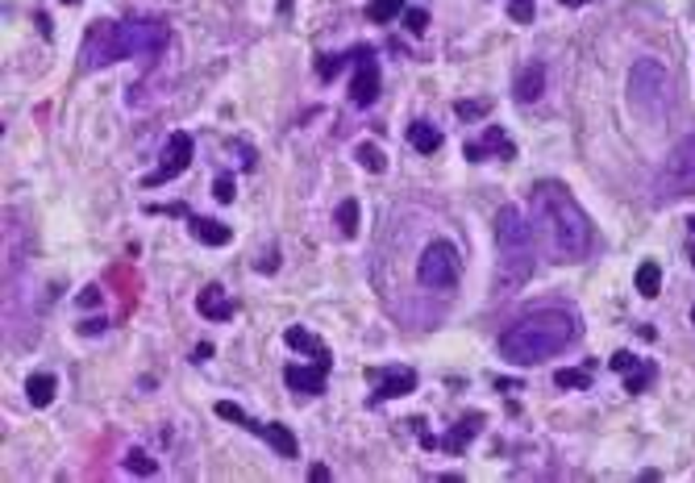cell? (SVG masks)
I'll use <instances>...</instances> for the list:
<instances>
[{
	"label": "cell",
	"mask_w": 695,
	"mask_h": 483,
	"mask_svg": "<svg viewBox=\"0 0 695 483\" xmlns=\"http://www.w3.org/2000/svg\"><path fill=\"white\" fill-rule=\"evenodd\" d=\"M533 221L546 242L550 263H579L591 250V225L583 217V208L575 205V196L566 192L563 183H538L533 188Z\"/></svg>",
	"instance_id": "cell-1"
},
{
	"label": "cell",
	"mask_w": 695,
	"mask_h": 483,
	"mask_svg": "<svg viewBox=\"0 0 695 483\" xmlns=\"http://www.w3.org/2000/svg\"><path fill=\"white\" fill-rule=\"evenodd\" d=\"M171 25L163 17H125V21H97L84 42V72H100L121 59H150L167 50Z\"/></svg>",
	"instance_id": "cell-2"
},
{
	"label": "cell",
	"mask_w": 695,
	"mask_h": 483,
	"mask_svg": "<svg viewBox=\"0 0 695 483\" xmlns=\"http://www.w3.org/2000/svg\"><path fill=\"white\" fill-rule=\"evenodd\" d=\"M575 338H579V321L566 309H541V313H525L521 321L508 326V334L500 338V354L513 367H533L541 359L563 354Z\"/></svg>",
	"instance_id": "cell-3"
},
{
	"label": "cell",
	"mask_w": 695,
	"mask_h": 483,
	"mask_svg": "<svg viewBox=\"0 0 695 483\" xmlns=\"http://www.w3.org/2000/svg\"><path fill=\"white\" fill-rule=\"evenodd\" d=\"M496 254H500L496 258V292L525 288L538 267V242H533V225L513 205L496 213Z\"/></svg>",
	"instance_id": "cell-4"
},
{
	"label": "cell",
	"mask_w": 695,
	"mask_h": 483,
	"mask_svg": "<svg viewBox=\"0 0 695 483\" xmlns=\"http://www.w3.org/2000/svg\"><path fill=\"white\" fill-rule=\"evenodd\" d=\"M629 97H633V109L641 117H662L666 100H671V80L654 59H641L629 72Z\"/></svg>",
	"instance_id": "cell-5"
},
{
	"label": "cell",
	"mask_w": 695,
	"mask_h": 483,
	"mask_svg": "<svg viewBox=\"0 0 695 483\" xmlns=\"http://www.w3.org/2000/svg\"><path fill=\"white\" fill-rule=\"evenodd\" d=\"M683 196H695V133L666 155V167L658 175V200H683Z\"/></svg>",
	"instance_id": "cell-6"
},
{
	"label": "cell",
	"mask_w": 695,
	"mask_h": 483,
	"mask_svg": "<svg viewBox=\"0 0 695 483\" xmlns=\"http://www.w3.org/2000/svg\"><path fill=\"white\" fill-rule=\"evenodd\" d=\"M216 417H225V421H233V425H242V429H250V434H259L267 442V446L275 450L279 459H296L300 454V446H296V437L288 434V425H259L250 417V412H242L238 404H229V400H221V404H216Z\"/></svg>",
	"instance_id": "cell-7"
},
{
	"label": "cell",
	"mask_w": 695,
	"mask_h": 483,
	"mask_svg": "<svg viewBox=\"0 0 695 483\" xmlns=\"http://www.w3.org/2000/svg\"><path fill=\"white\" fill-rule=\"evenodd\" d=\"M417 279L425 288H454L458 284V250L450 242H429L417 263Z\"/></svg>",
	"instance_id": "cell-8"
},
{
	"label": "cell",
	"mask_w": 695,
	"mask_h": 483,
	"mask_svg": "<svg viewBox=\"0 0 695 483\" xmlns=\"http://www.w3.org/2000/svg\"><path fill=\"white\" fill-rule=\"evenodd\" d=\"M188 163H192V133H171L167 146H163V163H158V171H150L142 180V188H158V183L175 180V175H183L188 171Z\"/></svg>",
	"instance_id": "cell-9"
},
{
	"label": "cell",
	"mask_w": 695,
	"mask_h": 483,
	"mask_svg": "<svg viewBox=\"0 0 695 483\" xmlns=\"http://www.w3.org/2000/svg\"><path fill=\"white\" fill-rule=\"evenodd\" d=\"M375 97H379V67H375L371 50L359 47V72L350 80V100H354L359 109H367V105H375Z\"/></svg>",
	"instance_id": "cell-10"
},
{
	"label": "cell",
	"mask_w": 695,
	"mask_h": 483,
	"mask_svg": "<svg viewBox=\"0 0 695 483\" xmlns=\"http://www.w3.org/2000/svg\"><path fill=\"white\" fill-rule=\"evenodd\" d=\"M367 379L375 384V396L379 400H392V396H404L417 387V375L408 371V367H379V371H367Z\"/></svg>",
	"instance_id": "cell-11"
},
{
	"label": "cell",
	"mask_w": 695,
	"mask_h": 483,
	"mask_svg": "<svg viewBox=\"0 0 695 483\" xmlns=\"http://www.w3.org/2000/svg\"><path fill=\"white\" fill-rule=\"evenodd\" d=\"M500 155V158H513L516 155V146L508 142V133L500 130V125H487V133H483V142H467V158L470 163H483L487 155Z\"/></svg>",
	"instance_id": "cell-12"
},
{
	"label": "cell",
	"mask_w": 695,
	"mask_h": 483,
	"mask_svg": "<svg viewBox=\"0 0 695 483\" xmlns=\"http://www.w3.org/2000/svg\"><path fill=\"white\" fill-rule=\"evenodd\" d=\"M325 375H329V362H317V367H288L284 379H288L292 392H309V396H321L325 392Z\"/></svg>",
	"instance_id": "cell-13"
},
{
	"label": "cell",
	"mask_w": 695,
	"mask_h": 483,
	"mask_svg": "<svg viewBox=\"0 0 695 483\" xmlns=\"http://www.w3.org/2000/svg\"><path fill=\"white\" fill-rule=\"evenodd\" d=\"M196 309H200L208 321H229V317H233V301H229L225 288H216V284H208V288L196 296Z\"/></svg>",
	"instance_id": "cell-14"
},
{
	"label": "cell",
	"mask_w": 695,
	"mask_h": 483,
	"mask_svg": "<svg viewBox=\"0 0 695 483\" xmlns=\"http://www.w3.org/2000/svg\"><path fill=\"white\" fill-rule=\"evenodd\" d=\"M541 88H546V67H541V63L521 67V75H516V84H513L516 100H521V105H533V100L541 97Z\"/></svg>",
	"instance_id": "cell-15"
},
{
	"label": "cell",
	"mask_w": 695,
	"mask_h": 483,
	"mask_svg": "<svg viewBox=\"0 0 695 483\" xmlns=\"http://www.w3.org/2000/svg\"><path fill=\"white\" fill-rule=\"evenodd\" d=\"M408 146L420 150V155H437V150H442V130L429 125V121H412V125H408Z\"/></svg>",
	"instance_id": "cell-16"
},
{
	"label": "cell",
	"mask_w": 695,
	"mask_h": 483,
	"mask_svg": "<svg viewBox=\"0 0 695 483\" xmlns=\"http://www.w3.org/2000/svg\"><path fill=\"white\" fill-rule=\"evenodd\" d=\"M479 425H483V417H479V412H475V417H462L454 434H445V437H442V450H450V454H462L470 437L479 434Z\"/></svg>",
	"instance_id": "cell-17"
},
{
	"label": "cell",
	"mask_w": 695,
	"mask_h": 483,
	"mask_svg": "<svg viewBox=\"0 0 695 483\" xmlns=\"http://www.w3.org/2000/svg\"><path fill=\"white\" fill-rule=\"evenodd\" d=\"M633 284H637V292H641L646 301H654V296H658V292H662V267L654 263V258H646V263L637 267Z\"/></svg>",
	"instance_id": "cell-18"
},
{
	"label": "cell",
	"mask_w": 695,
	"mask_h": 483,
	"mask_svg": "<svg viewBox=\"0 0 695 483\" xmlns=\"http://www.w3.org/2000/svg\"><path fill=\"white\" fill-rule=\"evenodd\" d=\"M192 233L200 242H208V246H225L233 233H229V225H221V221H208V217H192Z\"/></svg>",
	"instance_id": "cell-19"
},
{
	"label": "cell",
	"mask_w": 695,
	"mask_h": 483,
	"mask_svg": "<svg viewBox=\"0 0 695 483\" xmlns=\"http://www.w3.org/2000/svg\"><path fill=\"white\" fill-rule=\"evenodd\" d=\"M55 375H30V379H25V392H30V404H38V409H42V404H50V400H55Z\"/></svg>",
	"instance_id": "cell-20"
},
{
	"label": "cell",
	"mask_w": 695,
	"mask_h": 483,
	"mask_svg": "<svg viewBox=\"0 0 695 483\" xmlns=\"http://www.w3.org/2000/svg\"><path fill=\"white\" fill-rule=\"evenodd\" d=\"M288 346H292V351H300V354H312V359H325V362H329V351H325V346L312 338V334H304L300 326L288 329Z\"/></svg>",
	"instance_id": "cell-21"
},
{
	"label": "cell",
	"mask_w": 695,
	"mask_h": 483,
	"mask_svg": "<svg viewBox=\"0 0 695 483\" xmlns=\"http://www.w3.org/2000/svg\"><path fill=\"white\" fill-rule=\"evenodd\" d=\"M404 9H408V0H371V4H367V17H371L375 25H387V21H396Z\"/></svg>",
	"instance_id": "cell-22"
},
{
	"label": "cell",
	"mask_w": 695,
	"mask_h": 483,
	"mask_svg": "<svg viewBox=\"0 0 695 483\" xmlns=\"http://www.w3.org/2000/svg\"><path fill=\"white\" fill-rule=\"evenodd\" d=\"M337 230H342V238H354V233H359V200H342V208H337Z\"/></svg>",
	"instance_id": "cell-23"
},
{
	"label": "cell",
	"mask_w": 695,
	"mask_h": 483,
	"mask_svg": "<svg viewBox=\"0 0 695 483\" xmlns=\"http://www.w3.org/2000/svg\"><path fill=\"white\" fill-rule=\"evenodd\" d=\"M354 158H359V163H362V167H367V171H375V175H379V171L387 167L384 150H379V146H371V142H362L359 150H354Z\"/></svg>",
	"instance_id": "cell-24"
},
{
	"label": "cell",
	"mask_w": 695,
	"mask_h": 483,
	"mask_svg": "<svg viewBox=\"0 0 695 483\" xmlns=\"http://www.w3.org/2000/svg\"><path fill=\"white\" fill-rule=\"evenodd\" d=\"M125 467H130L133 475H155V471H158V462H155V459H146L142 450H130V454H125Z\"/></svg>",
	"instance_id": "cell-25"
},
{
	"label": "cell",
	"mask_w": 695,
	"mask_h": 483,
	"mask_svg": "<svg viewBox=\"0 0 695 483\" xmlns=\"http://www.w3.org/2000/svg\"><path fill=\"white\" fill-rule=\"evenodd\" d=\"M649 375H654V367H641V362H637L633 371H629V379H624V387H629V392H641V387L649 384Z\"/></svg>",
	"instance_id": "cell-26"
},
{
	"label": "cell",
	"mask_w": 695,
	"mask_h": 483,
	"mask_svg": "<svg viewBox=\"0 0 695 483\" xmlns=\"http://www.w3.org/2000/svg\"><path fill=\"white\" fill-rule=\"evenodd\" d=\"M554 384L558 387H588L591 379H588V371H558L554 375Z\"/></svg>",
	"instance_id": "cell-27"
},
{
	"label": "cell",
	"mask_w": 695,
	"mask_h": 483,
	"mask_svg": "<svg viewBox=\"0 0 695 483\" xmlns=\"http://www.w3.org/2000/svg\"><path fill=\"white\" fill-rule=\"evenodd\" d=\"M404 25L412 34H425V25H429V13L425 9H404Z\"/></svg>",
	"instance_id": "cell-28"
},
{
	"label": "cell",
	"mask_w": 695,
	"mask_h": 483,
	"mask_svg": "<svg viewBox=\"0 0 695 483\" xmlns=\"http://www.w3.org/2000/svg\"><path fill=\"white\" fill-rule=\"evenodd\" d=\"M508 13H513V21H521V25L533 21V4H529V0H508Z\"/></svg>",
	"instance_id": "cell-29"
},
{
	"label": "cell",
	"mask_w": 695,
	"mask_h": 483,
	"mask_svg": "<svg viewBox=\"0 0 695 483\" xmlns=\"http://www.w3.org/2000/svg\"><path fill=\"white\" fill-rule=\"evenodd\" d=\"M342 63H346L342 55H325V59H321V67H317V72H321V80H334V75L342 72Z\"/></svg>",
	"instance_id": "cell-30"
},
{
	"label": "cell",
	"mask_w": 695,
	"mask_h": 483,
	"mask_svg": "<svg viewBox=\"0 0 695 483\" xmlns=\"http://www.w3.org/2000/svg\"><path fill=\"white\" fill-rule=\"evenodd\" d=\"M216 200H221V205H229V200H233V175H216Z\"/></svg>",
	"instance_id": "cell-31"
},
{
	"label": "cell",
	"mask_w": 695,
	"mask_h": 483,
	"mask_svg": "<svg viewBox=\"0 0 695 483\" xmlns=\"http://www.w3.org/2000/svg\"><path fill=\"white\" fill-rule=\"evenodd\" d=\"M100 304V288H84L80 292V309H97Z\"/></svg>",
	"instance_id": "cell-32"
},
{
	"label": "cell",
	"mask_w": 695,
	"mask_h": 483,
	"mask_svg": "<svg viewBox=\"0 0 695 483\" xmlns=\"http://www.w3.org/2000/svg\"><path fill=\"white\" fill-rule=\"evenodd\" d=\"M458 113H462V117H479V113H487V105H470V100H462Z\"/></svg>",
	"instance_id": "cell-33"
},
{
	"label": "cell",
	"mask_w": 695,
	"mask_h": 483,
	"mask_svg": "<svg viewBox=\"0 0 695 483\" xmlns=\"http://www.w3.org/2000/svg\"><path fill=\"white\" fill-rule=\"evenodd\" d=\"M309 479H317V483H325V479H329V471H325V467H312V471H309Z\"/></svg>",
	"instance_id": "cell-34"
},
{
	"label": "cell",
	"mask_w": 695,
	"mask_h": 483,
	"mask_svg": "<svg viewBox=\"0 0 695 483\" xmlns=\"http://www.w3.org/2000/svg\"><path fill=\"white\" fill-rule=\"evenodd\" d=\"M563 4H588V0H563Z\"/></svg>",
	"instance_id": "cell-35"
},
{
	"label": "cell",
	"mask_w": 695,
	"mask_h": 483,
	"mask_svg": "<svg viewBox=\"0 0 695 483\" xmlns=\"http://www.w3.org/2000/svg\"><path fill=\"white\" fill-rule=\"evenodd\" d=\"M691 254H695V238H691Z\"/></svg>",
	"instance_id": "cell-36"
},
{
	"label": "cell",
	"mask_w": 695,
	"mask_h": 483,
	"mask_svg": "<svg viewBox=\"0 0 695 483\" xmlns=\"http://www.w3.org/2000/svg\"><path fill=\"white\" fill-rule=\"evenodd\" d=\"M63 4H75V0H63Z\"/></svg>",
	"instance_id": "cell-37"
},
{
	"label": "cell",
	"mask_w": 695,
	"mask_h": 483,
	"mask_svg": "<svg viewBox=\"0 0 695 483\" xmlns=\"http://www.w3.org/2000/svg\"><path fill=\"white\" fill-rule=\"evenodd\" d=\"M691 321H695V309H691Z\"/></svg>",
	"instance_id": "cell-38"
}]
</instances>
